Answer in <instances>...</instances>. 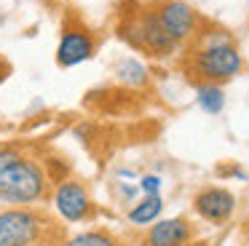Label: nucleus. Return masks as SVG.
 Returning a JSON list of instances; mask_svg holds the SVG:
<instances>
[{"label": "nucleus", "instance_id": "nucleus-1", "mask_svg": "<svg viewBox=\"0 0 249 246\" xmlns=\"http://www.w3.org/2000/svg\"><path fill=\"white\" fill-rule=\"evenodd\" d=\"M179 70L193 86H222L247 70V59L231 32L209 21L201 35L185 46Z\"/></svg>", "mask_w": 249, "mask_h": 246}, {"label": "nucleus", "instance_id": "nucleus-2", "mask_svg": "<svg viewBox=\"0 0 249 246\" xmlns=\"http://www.w3.org/2000/svg\"><path fill=\"white\" fill-rule=\"evenodd\" d=\"M115 35L129 48L145 53L147 59H169L182 48L166 30L150 3L140 0H121L115 8Z\"/></svg>", "mask_w": 249, "mask_h": 246}, {"label": "nucleus", "instance_id": "nucleus-3", "mask_svg": "<svg viewBox=\"0 0 249 246\" xmlns=\"http://www.w3.org/2000/svg\"><path fill=\"white\" fill-rule=\"evenodd\" d=\"M49 174L30 155L0 147V201L30 206L49 195Z\"/></svg>", "mask_w": 249, "mask_h": 246}, {"label": "nucleus", "instance_id": "nucleus-4", "mask_svg": "<svg viewBox=\"0 0 249 246\" xmlns=\"http://www.w3.org/2000/svg\"><path fill=\"white\" fill-rule=\"evenodd\" d=\"M0 246H65L62 228L30 206L0 211Z\"/></svg>", "mask_w": 249, "mask_h": 246}, {"label": "nucleus", "instance_id": "nucleus-5", "mask_svg": "<svg viewBox=\"0 0 249 246\" xmlns=\"http://www.w3.org/2000/svg\"><path fill=\"white\" fill-rule=\"evenodd\" d=\"M99 43H102L99 32H94L83 21L81 14L67 11L65 21H62L59 46H56V64L59 67H75V64L86 62V59H91L97 53Z\"/></svg>", "mask_w": 249, "mask_h": 246}, {"label": "nucleus", "instance_id": "nucleus-6", "mask_svg": "<svg viewBox=\"0 0 249 246\" xmlns=\"http://www.w3.org/2000/svg\"><path fill=\"white\" fill-rule=\"evenodd\" d=\"M150 8L156 11V16L161 19L163 30L179 43V46H188L196 37L201 35L209 19H206L201 11H196L190 3L185 0H147Z\"/></svg>", "mask_w": 249, "mask_h": 246}, {"label": "nucleus", "instance_id": "nucleus-7", "mask_svg": "<svg viewBox=\"0 0 249 246\" xmlns=\"http://www.w3.org/2000/svg\"><path fill=\"white\" fill-rule=\"evenodd\" d=\"M193 209L201 219H206L212 225H222L236 211V195L231 190H225V187H217V185L201 187L193 195Z\"/></svg>", "mask_w": 249, "mask_h": 246}, {"label": "nucleus", "instance_id": "nucleus-8", "mask_svg": "<svg viewBox=\"0 0 249 246\" xmlns=\"http://www.w3.org/2000/svg\"><path fill=\"white\" fill-rule=\"evenodd\" d=\"M54 203H56V211H59L67 222H81L89 214V209H91L89 190L75 179H67V182H62V185H56Z\"/></svg>", "mask_w": 249, "mask_h": 246}, {"label": "nucleus", "instance_id": "nucleus-9", "mask_svg": "<svg viewBox=\"0 0 249 246\" xmlns=\"http://www.w3.org/2000/svg\"><path fill=\"white\" fill-rule=\"evenodd\" d=\"M193 238V225L185 217L158 219L145 235V246H188Z\"/></svg>", "mask_w": 249, "mask_h": 246}, {"label": "nucleus", "instance_id": "nucleus-10", "mask_svg": "<svg viewBox=\"0 0 249 246\" xmlns=\"http://www.w3.org/2000/svg\"><path fill=\"white\" fill-rule=\"evenodd\" d=\"M115 80H118L124 88L137 91V88H145V86L150 83V72H147V67L140 59L124 56V59L115 62Z\"/></svg>", "mask_w": 249, "mask_h": 246}, {"label": "nucleus", "instance_id": "nucleus-11", "mask_svg": "<svg viewBox=\"0 0 249 246\" xmlns=\"http://www.w3.org/2000/svg\"><path fill=\"white\" fill-rule=\"evenodd\" d=\"M161 209H163L161 195H145V201L134 203V206L129 209V219L134 225H150V222H156V219H158Z\"/></svg>", "mask_w": 249, "mask_h": 246}, {"label": "nucleus", "instance_id": "nucleus-12", "mask_svg": "<svg viewBox=\"0 0 249 246\" xmlns=\"http://www.w3.org/2000/svg\"><path fill=\"white\" fill-rule=\"evenodd\" d=\"M196 102L204 112L217 115L225 107V91H222V86H196Z\"/></svg>", "mask_w": 249, "mask_h": 246}, {"label": "nucleus", "instance_id": "nucleus-13", "mask_svg": "<svg viewBox=\"0 0 249 246\" xmlns=\"http://www.w3.org/2000/svg\"><path fill=\"white\" fill-rule=\"evenodd\" d=\"M65 246H121L118 238L105 230H89V233H81L75 238L65 241Z\"/></svg>", "mask_w": 249, "mask_h": 246}, {"label": "nucleus", "instance_id": "nucleus-14", "mask_svg": "<svg viewBox=\"0 0 249 246\" xmlns=\"http://www.w3.org/2000/svg\"><path fill=\"white\" fill-rule=\"evenodd\" d=\"M140 187L147 193V195H158V190H161V176H156V174H147V176H142Z\"/></svg>", "mask_w": 249, "mask_h": 246}, {"label": "nucleus", "instance_id": "nucleus-15", "mask_svg": "<svg viewBox=\"0 0 249 246\" xmlns=\"http://www.w3.org/2000/svg\"><path fill=\"white\" fill-rule=\"evenodd\" d=\"M241 238H244V246H249V225L244 228V235H241Z\"/></svg>", "mask_w": 249, "mask_h": 246}]
</instances>
